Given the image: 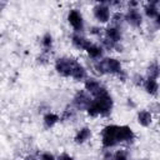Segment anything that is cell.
Instances as JSON below:
<instances>
[{
	"label": "cell",
	"instance_id": "cell-19",
	"mask_svg": "<svg viewBox=\"0 0 160 160\" xmlns=\"http://www.w3.org/2000/svg\"><path fill=\"white\" fill-rule=\"evenodd\" d=\"M59 120H60L59 115H56L55 112H51V111L46 112V114L44 115V119H42V121H44V126L48 128V129H50V128H52L55 124H58Z\"/></svg>",
	"mask_w": 160,
	"mask_h": 160
},
{
	"label": "cell",
	"instance_id": "cell-7",
	"mask_svg": "<svg viewBox=\"0 0 160 160\" xmlns=\"http://www.w3.org/2000/svg\"><path fill=\"white\" fill-rule=\"evenodd\" d=\"M68 21L70 26L74 29V32H82L84 31V18L78 9H71L68 12Z\"/></svg>",
	"mask_w": 160,
	"mask_h": 160
},
{
	"label": "cell",
	"instance_id": "cell-28",
	"mask_svg": "<svg viewBox=\"0 0 160 160\" xmlns=\"http://www.w3.org/2000/svg\"><path fill=\"white\" fill-rule=\"evenodd\" d=\"M90 32H91V34H96V35H100V28H91Z\"/></svg>",
	"mask_w": 160,
	"mask_h": 160
},
{
	"label": "cell",
	"instance_id": "cell-15",
	"mask_svg": "<svg viewBox=\"0 0 160 160\" xmlns=\"http://www.w3.org/2000/svg\"><path fill=\"white\" fill-rule=\"evenodd\" d=\"M138 122L141 125V126H149L150 124H151V121H152V114H151V111H149V110H140L139 112H138Z\"/></svg>",
	"mask_w": 160,
	"mask_h": 160
},
{
	"label": "cell",
	"instance_id": "cell-23",
	"mask_svg": "<svg viewBox=\"0 0 160 160\" xmlns=\"http://www.w3.org/2000/svg\"><path fill=\"white\" fill-rule=\"evenodd\" d=\"M112 160H129V152L125 149L116 150L112 152Z\"/></svg>",
	"mask_w": 160,
	"mask_h": 160
},
{
	"label": "cell",
	"instance_id": "cell-17",
	"mask_svg": "<svg viewBox=\"0 0 160 160\" xmlns=\"http://www.w3.org/2000/svg\"><path fill=\"white\" fill-rule=\"evenodd\" d=\"M144 11H145V15L149 18V19H156L159 15V8H158V1H151V2H148L144 8Z\"/></svg>",
	"mask_w": 160,
	"mask_h": 160
},
{
	"label": "cell",
	"instance_id": "cell-29",
	"mask_svg": "<svg viewBox=\"0 0 160 160\" xmlns=\"http://www.w3.org/2000/svg\"><path fill=\"white\" fill-rule=\"evenodd\" d=\"M25 160H38L35 156H32V155H28L26 158H25Z\"/></svg>",
	"mask_w": 160,
	"mask_h": 160
},
{
	"label": "cell",
	"instance_id": "cell-25",
	"mask_svg": "<svg viewBox=\"0 0 160 160\" xmlns=\"http://www.w3.org/2000/svg\"><path fill=\"white\" fill-rule=\"evenodd\" d=\"M39 160H56V159H55V156H54L51 152H48V151H45V152H42V154L40 155Z\"/></svg>",
	"mask_w": 160,
	"mask_h": 160
},
{
	"label": "cell",
	"instance_id": "cell-13",
	"mask_svg": "<svg viewBox=\"0 0 160 160\" xmlns=\"http://www.w3.org/2000/svg\"><path fill=\"white\" fill-rule=\"evenodd\" d=\"M86 54L89 55V58H91L92 60H100L102 59V54H104V49L101 45L94 44L92 41L89 44V46L85 49Z\"/></svg>",
	"mask_w": 160,
	"mask_h": 160
},
{
	"label": "cell",
	"instance_id": "cell-5",
	"mask_svg": "<svg viewBox=\"0 0 160 160\" xmlns=\"http://www.w3.org/2000/svg\"><path fill=\"white\" fill-rule=\"evenodd\" d=\"M84 88H85V91L90 96H92V98H95V96H98V95L108 91L106 88L101 84L100 80H98L95 78H89V76L84 80Z\"/></svg>",
	"mask_w": 160,
	"mask_h": 160
},
{
	"label": "cell",
	"instance_id": "cell-8",
	"mask_svg": "<svg viewBox=\"0 0 160 160\" xmlns=\"http://www.w3.org/2000/svg\"><path fill=\"white\" fill-rule=\"evenodd\" d=\"M91 96L85 90H79L72 98V105L78 110H86L91 102Z\"/></svg>",
	"mask_w": 160,
	"mask_h": 160
},
{
	"label": "cell",
	"instance_id": "cell-3",
	"mask_svg": "<svg viewBox=\"0 0 160 160\" xmlns=\"http://www.w3.org/2000/svg\"><path fill=\"white\" fill-rule=\"evenodd\" d=\"M116 130H118V125H114V124L108 125L102 129V131H101V144L105 149H111V148L118 145Z\"/></svg>",
	"mask_w": 160,
	"mask_h": 160
},
{
	"label": "cell",
	"instance_id": "cell-10",
	"mask_svg": "<svg viewBox=\"0 0 160 160\" xmlns=\"http://www.w3.org/2000/svg\"><path fill=\"white\" fill-rule=\"evenodd\" d=\"M135 135L134 131L130 126L128 125H118V130H116V141L118 144L120 142H131L134 140Z\"/></svg>",
	"mask_w": 160,
	"mask_h": 160
},
{
	"label": "cell",
	"instance_id": "cell-11",
	"mask_svg": "<svg viewBox=\"0 0 160 160\" xmlns=\"http://www.w3.org/2000/svg\"><path fill=\"white\" fill-rule=\"evenodd\" d=\"M105 38L115 44H119L121 40H122V32H121V29L118 28V26H114V25H110L105 29Z\"/></svg>",
	"mask_w": 160,
	"mask_h": 160
},
{
	"label": "cell",
	"instance_id": "cell-9",
	"mask_svg": "<svg viewBox=\"0 0 160 160\" xmlns=\"http://www.w3.org/2000/svg\"><path fill=\"white\" fill-rule=\"evenodd\" d=\"M124 20L129 25H131L134 28H139L142 22V15L138 10V8H129L128 11L124 14Z\"/></svg>",
	"mask_w": 160,
	"mask_h": 160
},
{
	"label": "cell",
	"instance_id": "cell-20",
	"mask_svg": "<svg viewBox=\"0 0 160 160\" xmlns=\"http://www.w3.org/2000/svg\"><path fill=\"white\" fill-rule=\"evenodd\" d=\"M41 46L44 49V52H49L52 48V35L50 32H46L41 38Z\"/></svg>",
	"mask_w": 160,
	"mask_h": 160
},
{
	"label": "cell",
	"instance_id": "cell-2",
	"mask_svg": "<svg viewBox=\"0 0 160 160\" xmlns=\"http://www.w3.org/2000/svg\"><path fill=\"white\" fill-rule=\"evenodd\" d=\"M94 69L98 74L104 75V74H112V75H119L122 71V65L120 60L115 58H104L100 60H96L94 64Z\"/></svg>",
	"mask_w": 160,
	"mask_h": 160
},
{
	"label": "cell",
	"instance_id": "cell-21",
	"mask_svg": "<svg viewBox=\"0 0 160 160\" xmlns=\"http://www.w3.org/2000/svg\"><path fill=\"white\" fill-rule=\"evenodd\" d=\"M148 78L158 80V78H159V65H158L156 61L151 62V64L148 66Z\"/></svg>",
	"mask_w": 160,
	"mask_h": 160
},
{
	"label": "cell",
	"instance_id": "cell-12",
	"mask_svg": "<svg viewBox=\"0 0 160 160\" xmlns=\"http://www.w3.org/2000/svg\"><path fill=\"white\" fill-rule=\"evenodd\" d=\"M71 42L72 45L76 48V49H80V50H85L89 44L91 42L88 38H85L81 32H72L71 34Z\"/></svg>",
	"mask_w": 160,
	"mask_h": 160
},
{
	"label": "cell",
	"instance_id": "cell-30",
	"mask_svg": "<svg viewBox=\"0 0 160 160\" xmlns=\"http://www.w3.org/2000/svg\"><path fill=\"white\" fill-rule=\"evenodd\" d=\"M4 6H5V2H0V14H1V11H2Z\"/></svg>",
	"mask_w": 160,
	"mask_h": 160
},
{
	"label": "cell",
	"instance_id": "cell-16",
	"mask_svg": "<svg viewBox=\"0 0 160 160\" xmlns=\"http://www.w3.org/2000/svg\"><path fill=\"white\" fill-rule=\"evenodd\" d=\"M91 138V130L89 128H81L75 134V142L76 144H84Z\"/></svg>",
	"mask_w": 160,
	"mask_h": 160
},
{
	"label": "cell",
	"instance_id": "cell-24",
	"mask_svg": "<svg viewBox=\"0 0 160 160\" xmlns=\"http://www.w3.org/2000/svg\"><path fill=\"white\" fill-rule=\"evenodd\" d=\"M144 78L140 75V74H136L134 78H132V82L135 84V85H138V86H140V85H142L144 84Z\"/></svg>",
	"mask_w": 160,
	"mask_h": 160
},
{
	"label": "cell",
	"instance_id": "cell-6",
	"mask_svg": "<svg viewBox=\"0 0 160 160\" xmlns=\"http://www.w3.org/2000/svg\"><path fill=\"white\" fill-rule=\"evenodd\" d=\"M92 14L94 18L100 22V24H106L110 21L111 12H110V6L105 2H99L92 8Z\"/></svg>",
	"mask_w": 160,
	"mask_h": 160
},
{
	"label": "cell",
	"instance_id": "cell-1",
	"mask_svg": "<svg viewBox=\"0 0 160 160\" xmlns=\"http://www.w3.org/2000/svg\"><path fill=\"white\" fill-rule=\"evenodd\" d=\"M112 98L111 95L105 91L95 98H92L90 105L85 110L89 116L96 118V116H108L112 110Z\"/></svg>",
	"mask_w": 160,
	"mask_h": 160
},
{
	"label": "cell",
	"instance_id": "cell-26",
	"mask_svg": "<svg viewBox=\"0 0 160 160\" xmlns=\"http://www.w3.org/2000/svg\"><path fill=\"white\" fill-rule=\"evenodd\" d=\"M102 160H112V152H111L109 149H105V150H104Z\"/></svg>",
	"mask_w": 160,
	"mask_h": 160
},
{
	"label": "cell",
	"instance_id": "cell-27",
	"mask_svg": "<svg viewBox=\"0 0 160 160\" xmlns=\"http://www.w3.org/2000/svg\"><path fill=\"white\" fill-rule=\"evenodd\" d=\"M58 160H74V158H72L71 155H69V154H66V152H62L61 155H59V158H58Z\"/></svg>",
	"mask_w": 160,
	"mask_h": 160
},
{
	"label": "cell",
	"instance_id": "cell-4",
	"mask_svg": "<svg viewBox=\"0 0 160 160\" xmlns=\"http://www.w3.org/2000/svg\"><path fill=\"white\" fill-rule=\"evenodd\" d=\"M76 62L78 61L75 59H72V58H66V56L59 58L55 61V70H56V72L59 75L69 78L71 75V70H72V68H74V65Z\"/></svg>",
	"mask_w": 160,
	"mask_h": 160
},
{
	"label": "cell",
	"instance_id": "cell-18",
	"mask_svg": "<svg viewBox=\"0 0 160 160\" xmlns=\"http://www.w3.org/2000/svg\"><path fill=\"white\" fill-rule=\"evenodd\" d=\"M142 86H144V89L146 90V92H148V94L154 95V96L158 94V90H159V84H158V80L148 78L146 80H144Z\"/></svg>",
	"mask_w": 160,
	"mask_h": 160
},
{
	"label": "cell",
	"instance_id": "cell-22",
	"mask_svg": "<svg viewBox=\"0 0 160 160\" xmlns=\"http://www.w3.org/2000/svg\"><path fill=\"white\" fill-rule=\"evenodd\" d=\"M110 21H111V25L120 28V25H121V24L125 21V20H124V14H122V12H120V11L115 12L114 15H111Z\"/></svg>",
	"mask_w": 160,
	"mask_h": 160
},
{
	"label": "cell",
	"instance_id": "cell-14",
	"mask_svg": "<svg viewBox=\"0 0 160 160\" xmlns=\"http://www.w3.org/2000/svg\"><path fill=\"white\" fill-rule=\"evenodd\" d=\"M74 80H76V81H84L86 78H88V72H86V69L81 65V64H79V62H76L75 65H74V68H72V70H71V75H70Z\"/></svg>",
	"mask_w": 160,
	"mask_h": 160
}]
</instances>
